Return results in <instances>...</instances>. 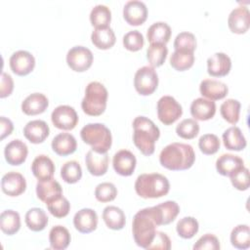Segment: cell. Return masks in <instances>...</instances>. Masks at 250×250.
I'll return each instance as SVG.
<instances>
[{
  "label": "cell",
  "instance_id": "1",
  "mask_svg": "<svg viewBox=\"0 0 250 250\" xmlns=\"http://www.w3.org/2000/svg\"><path fill=\"white\" fill-rule=\"evenodd\" d=\"M158 226H163V221L162 213L157 205L138 211L132 223V231L136 244L146 249L152 242Z\"/></svg>",
  "mask_w": 250,
  "mask_h": 250
},
{
  "label": "cell",
  "instance_id": "2",
  "mask_svg": "<svg viewBox=\"0 0 250 250\" xmlns=\"http://www.w3.org/2000/svg\"><path fill=\"white\" fill-rule=\"evenodd\" d=\"M195 160V153L190 145L172 143L166 146L159 154L160 164L171 171L189 169Z\"/></svg>",
  "mask_w": 250,
  "mask_h": 250
},
{
  "label": "cell",
  "instance_id": "3",
  "mask_svg": "<svg viewBox=\"0 0 250 250\" xmlns=\"http://www.w3.org/2000/svg\"><path fill=\"white\" fill-rule=\"evenodd\" d=\"M133 142L146 156L154 152L155 143L159 139V128L146 116H137L133 121Z\"/></svg>",
  "mask_w": 250,
  "mask_h": 250
},
{
  "label": "cell",
  "instance_id": "4",
  "mask_svg": "<svg viewBox=\"0 0 250 250\" xmlns=\"http://www.w3.org/2000/svg\"><path fill=\"white\" fill-rule=\"evenodd\" d=\"M170 189L168 179L159 173L142 174L135 182V190L143 198H159Z\"/></svg>",
  "mask_w": 250,
  "mask_h": 250
},
{
  "label": "cell",
  "instance_id": "5",
  "mask_svg": "<svg viewBox=\"0 0 250 250\" xmlns=\"http://www.w3.org/2000/svg\"><path fill=\"white\" fill-rule=\"evenodd\" d=\"M80 137L96 152L106 153L111 147V132L103 123H89L85 125L80 131Z\"/></svg>",
  "mask_w": 250,
  "mask_h": 250
},
{
  "label": "cell",
  "instance_id": "6",
  "mask_svg": "<svg viewBox=\"0 0 250 250\" xmlns=\"http://www.w3.org/2000/svg\"><path fill=\"white\" fill-rule=\"evenodd\" d=\"M107 90L98 81L90 82L85 89V96L81 102L83 111L90 116H99L106 108Z\"/></svg>",
  "mask_w": 250,
  "mask_h": 250
},
{
  "label": "cell",
  "instance_id": "7",
  "mask_svg": "<svg viewBox=\"0 0 250 250\" xmlns=\"http://www.w3.org/2000/svg\"><path fill=\"white\" fill-rule=\"evenodd\" d=\"M134 86L140 95H151L158 86V75L155 69L148 65L139 68L135 73Z\"/></svg>",
  "mask_w": 250,
  "mask_h": 250
},
{
  "label": "cell",
  "instance_id": "8",
  "mask_svg": "<svg viewBox=\"0 0 250 250\" xmlns=\"http://www.w3.org/2000/svg\"><path fill=\"white\" fill-rule=\"evenodd\" d=\"M183 114L182 105L171 96H163L157 102V116L164 125H171Z\"/></svg>",
  "mask_w": 250,
  "mask_h": 250
},
{
  "label": "cell",
  "instance_id": "9",
  "mask_svg": "<svg viewBox=\"0 0 250 250\" xmlns=\"http://www.w3.org/2000/svg\"><path fill=\"white\" fill-rule=\"evenodd\" d=\"M66 63L73 71L84 72L93 63V54L84 46L72 47L66 54Z\"/></svg>",
  "mask_w": 250,
  "mask_h": 250
},
{
  "label": "cell",
  "instance_id": "10",
  "mask_svg": "<svg viewBox=\"0 0 250 250\" xmlns=\"http://www.w3.org/2000/svg\"><path fill=\"white\" fill-rule=\"evenodd\" d=\"M51 120L58 129L72 130L78 123V115L72 106L62 104L53 110Z\"/></svg>",
  "mask_w": 250,
  "mask_h": 250
},
{
  "label": "cell",
  "instance_id": "11",
  "mask_svg": "<svg viewBox=\"0 0 250 250\" xmlns=\"http://www.w3.org/2000/svg\"><path fill=\"white\" fill-rule=\"evenodd\" d=\"M9 62L11 70L19 76H25L29 74L35 66V59L33 55L24 50L15 52L11 56Z\"/></svg>",
  "mask_w": 250,
  "mask_h": 250
},
{
  "label": "cell",
  "instance_id": "12",
  "mask_svg": "<svg viewBox=\"0 0 250 250\" xmlns=\"http://www.w3.org/2000/svg\"><path fill=\"white\" fill-rule=\"evenodd\" d=\"M123 18L130 25H141L147 18V8L142 1H128L123 8Z\"/></svg>",
  "mask_w": 250,
  "mask_h": 250
},
{
  "label": "cell",
  "instance_id": "13",
  "mask_svg": "<svg viewBox=\"0 0 250 250\" xmlns=\"http://www.w3.org/2000/svg\"><path fill=\"white\" fill-rule=\"evenodd\" d=\"M2 191L11 196H19L24 192L26 188V181L24 177L18 172H8L1 180Z\"/></svg>",
  "mask_w": 250,
  "mask_h": 250
},
{
  "label": "cell",
  "instance_id": "14",
  "mask_svg": "<svg viewBox=\"0 0 250 250\" xmlns=\"http://www.w3.org/2000/svg\"><path fill=\"white\" fill-rule=\"evenodd\" d=\"M228 25L231 32L236 34L245 33L250 26V13L244 6L233 9L228 18Z\"/></svg>",
  "mask_w": 250,
  "mask_h": 250
},
{
  "label": "cell",
  "instance_id": "15",
  "mask_svg": "<svg viewBox=\"0 0 250 250\" xmlns=\"http://www.w3.org/2000/svg\"><path fill=\"white\" fill-rule=\"evenodd\" d=\"M137 159L135 155L127 149H121L117 151L112 159V165L114 171L124 177L131 176L136 168Z\"/></svg>",
  "mask_w": 250,
  "mask_h": 250
},
{
  "label": "cell",
  "instance_id": "16",
  "mask_svg": "<svg viewBox=\"0 0 250 250\" xmlns=\"http://www.w3.org/2000/svg\"><path fill=\"white\" fill-rule=\"evenodd\" d=\"M231 68L230 58L222 52L215 53L207 60V72L213 77H223L229 73Z\"/></svg>",
  "mask_w": 250,
  "mask_h": 250
},
{
  "label": "cell",
  "instance_id": "17",
  "mask_svg": "<svg viewBox=\"0 0 250 250\" xmlns=\"http://www.w3.org/2000/svg\"><path fill=\"white\" fill-rule=\"evenodd\" d=\"M73 225L81 233H90L97 229L98 215L91 208H83L75 213L73 217Z\"/></svg>",
  "mask_w": 250,
  "mask_h": 250
},
{
  "label": "cell",
  "instance_id": "18",
  "mask_svg": "<svg viewBox=\"0 0 250 250\" xmlns=\"http://www.w3.org/2000/svg\"><path fill=\"white\" fill-rule=\"evenodd\" d=\"M27 146L19 139L11 141L4 149L6 161L8 164L13 166H19L22 164L27 157Z\"/></svg>",
  "mask_w": 250,
  "mask_h": 250
},
{
  "label": "cell",
  "instance_id": "19",
  "mask_svg": "<svg viewBox=\"0 0 250 250\" xmlns=\"http://www.w3.org/2000/svg\"><path fill=\"white\" fill-rule=\"evenodd\" d=\"M108 154L99 153L93 149L89 150L85 156V162L89 173L93 176L100 177L106 173L108 168Z\"/></svg>",
  "mask_w": 250,
  "mask_h": 250
},
{
  "label": "cell",
  "instance_id": "20",
  "mask_svg": "<svg viewBox=\"0 0 250 250\" xmlns=\"http://www.w3.org/2000/svg\"><path fill=\"white\" fill-rule=\"evenodd\" d=\"M50 134L48 124L43 120H31L23 128L24 137L32 144L43 143Z\"/></svg>",
  "mask_w": 250,
  "mask_h": 250
},
{
  "label": "cell",
  "instance_id": "21",
  "mask_svg": "<svg viewBox=\"0 0 250 250\" xmlns=\"http://www.w3.org/2000/svg\"><path fill=\"white\" fill-rule=\"evenodd\" d=\"M37 197L44 203L62 195V188L59 182L51 178L44 181H38L36 184Z\"/></svg>",
  "mask_w": 250,
  "mask_h": 250
},
{
  "label": "cell",
  "instance_id": "22",
  "mask_svg": "<svg viewBox=\"0 0 250 250\" xmlns=\"http://www.w3.org/2000/svg\"><path fill=\"white\" fill-rule=\"evenodd\" d=\"M200 94L211 101H218L224 99L229 92L228 86L215 79H204L199 85Z\"/></svg>",
  "mask_w": 250,
  "mask_h": 250
},
{
  "label": "cell",
  "instance_id": "23",
  "mask_svg": "<svg viewBox=\"0 0 250 250\" xmlns=\"http://www.w3.org/2000/svg\"><path fill=\"white\" fill-rule=\"evenodd\" d=\"M215 113L216 104L211 100L205 98H197L190 104V114L195 120H209L213 118Z\"/></svg>",
  "mask_w": 250,
  "mask_h": 250
},
{
  "label": "cell",
  "instance_id": "24",
  "mask_svg": "<svg viewBox=\"0 0 250 250\" xmlns=\"http://www.w3.org/2000/svg\"><path fill=\"white\" fill-rule=\"evenodd\" d=\"M49 105V101L44 94L33 93L27 96L21 103V110L26 115L43 113Z\"/></svg>",
  "mask_w": 250,
  "mask_h": 250
},
{
  "label": "cell",
  "instance_id": "25",
  "mask_svg": "<svg viewBox=\"0 0 250 250\" xmlns=\"http://www.w3.org/2000/svg\"><path fill=\"white\" fill-rule=\"evenodd\" d=\"M52 149L60 156L72 154L77 147L75 138L69 133H60L52 141Z\"/></svg>",
  "mask_w": 250,
  "mask_h": 250
},
{
  "label": "cell",
  "instance_id": "26",
  "mask_svg": "<svg viewBox=\"0 0 250 250\" xmlns=\"http://www.w3.org/2000/svg\"><path fill=\"white\" fill-rule=\"evenodd\" d=\"M242 167H244L242 158L230 153L222 154L216 161V169L218 173L226 177H229Z\"/></svg>",
  "mask_w": 250,
  "mask_h": 250
},
{
  "label": "cell",
  "instance_id": "27",
  "mask_svg": "<svg viewBox=\"0 0 250 250\" xmlns=\"http://www.w3.org/2000/svg\"><path fill=\"white\" fill-rule=\"evenodd\" d=\"M31 171L38 181H44L53 178L55 173V165L50 157L40 154L32 161Z\"/></svg>",
  "mask_w": 250,
  "mask_h": 250
},
{
  "label": "cell",
  "instance_id": "28",
  "mask_svg": "<svg viewBox=\"0 0 250 250\" xmlns=\"http://www.w3.org/2000/svg\"><path fill=\"white\" fill-rule=\"evenodd\" d=\"M223 142L227 149L234 151L243 150L247 145L244 135L236 126H231L223 133Z\"/></svg>",
  "mask_w": 250,
  "mask_h": 250
},
{
  "label": "cell",
  "instance_id": "29",
  "mask_svg": "<svg viewBox=\"0 0 250 250\" xmlns=\"http://www.w3.org/2000/svg\"><path fill=\"white\" fill-rule=\"evenodd\" d=\"M103 219L106 227L113 230L122 229L126 224L125 214L117 206H106L103 211Z\"/></svg>",
  "mask_w": 250,
  "mask_h": 250
},
{
  "label": "cell",
  "instance_id": "30",
  "mask_svg": "<svg viewBox=\"0 0 250 250\" xmlns=\"http://www.w3.org/2000/svg\"><path fill=\"white\" fill-rule=\"evenodd\" d=\"M91 40L95 47L101 50L110 49L116 41L115 34L109 26L95 28L91 34Z\"/></svg>",
  "mask_w": 250,
  "mask_h": 250
},
{
  "label": "cell",
  "instance_id": "31",
  "mask_svg": "<svg viewBox=\"0 0 250 250\" xmlns=\"http://www.w3.org/2000/svg\"><path fill=\"white\" fill-rule=\"evenodd\" d=\"M71 237L68 229L62 226H55L49 232V241L52 249L63 250L66 249L70 243Z\"/></svg>",
  "mask_w": 250,
  "mask_h": 250
},
{
  "label": "cell",
  "instance_id": "32",
  "mask_svg": "<svg viewBox=\"0 0 250 250\" xmlns=\"http://www.w3.org/2000/svg\"><path fill=\"white\" fill-rule=\"evenodd\" d=\"M146 37L150 44H166L171 37V27L164 21L154 22L148 27Z\"/></svg>",
  "mask_w": 250,
  "mask_h": 250
},
{
  "label": "cell",
  "instance_id": "33",
  "mask_svg": "<svg viewBox=\"0 0 250 250\" xmlns=\"http://www.w3.org/2000/svg\"><path fill=\"white\" fill-rule=\"evenodd\" d=\"M21 228V217L17 211L5 210L0 215V229L7 235H13Z\"/></svg>",
  "mask_w": 250,
  "mask_h": 250
},
{
  "label": "cell",
  "instance_id": "34",
  "mask_svg": "<svg viewBox=\"0 0 250 250\" xmlns=\"http://www.w3.org/2000/svg\"><path fill=\"white\" fill-rule=\"evenodd\" d=\"M25 224L32 231H41L48 225V216L41 208L34 207L25 214Z\"/></svg>",
  "mask_w": 250,
  "mask_h": 250
},
{
  "label": "cell",
  "instance_id": "35",
  "mask_svg": "<svg viewBox=\"0 0 250 250\" xmlns=\"http://www.w3.org/2000/svg\"><path fill=\"white\" fill-rule=\"evenodd\" d=\"M194 62L193 52L187 50H175L170 57V64L178 71H185L190 68Z\"/></svg>",
  "mask_w": 250,
  "mask_h": 250
},
{
  "label": "cell",
  "instance_id": "36",
  "mask_svg": "<svg viewBox=\"0 0 250 250\" xmlns=\"http://www.w3.org/2000/svg\"><path fill=\"white\" fill-rule=\"evenodd\" d=\"M111 21V12L105 5H96L90 13V21L95 28L107 27Z\"/></svg>",
  "mask_w": 250,
  "mask_h": 250
},
{
  "label": "cell",
  "instance_id": "37",
  "mask_svg": "<svg viewBox=\"0 0 250 250\" xmlns=\"http://www.w3.org/2000/svg\"><path fill=\"white\" fill-rule=\"evenodd\" d=\"M168 55V49L166 44L160 43H152L149 44L146 50V59L151 67H158L161 66Z\"/></svg>",
  "mask_w": 250,
  "mask_h": 250
},
{
  "label": "cell",
  "instance_id": "38",
  "mask_svg": "<svg viewBox=\"0 0 250 250\" xmlns=\"http://www.w3.org/2000/svg\"><path fill=\"white\" fill-rule=\"evenodd\" d=\"M230 242L234 248L247 249L250 246V229L247 225H238L230 232Z\"/></svg>",
  "mask_w": 250,
  "mask_h": 250
},
{
  "label": "cell",
  "instance_id": "39",
  "mask_svg": "<svg viewBox=\"0 0 250 250\" xmlns=\"http://www.w3.org/2000/svg\"><path fill=\"white\" fill-rule=\"evenodd\" d=\"M240 107H241V104L237 100L228 99L221 104L220 112H221L222 117L227 122L234 125L239 120Z\"/></svg>",
  "mask_w": 250,
  "mask_h": 250
},
{
  "label": "cell",
  "instance_id": "40",
  "mask_svg": "<svg viewBox=\"0 0 250 250\" xmlns=\"http://www.w3.org/2000/svg\"><path fill=\"white\" fill-rule=\"evenodd\" d=\"M199 225L195 218L193 217H184L181 219L176 226V230L184 239L192 238L198 231Z\"/></svg>",
  "mask_w": 250,
  "mask_h": 250
},
{
  "label": "cell",
  "instance_id": "41",
  "mask_svg": "<svg viewBox=\"0 0 250 250\" xmlns=\"http://www.w3.org/2000/svg\"><path fill=\"white\" fill-rule=\"evenodd\" d=\"M61 177L67 184H75L82 177L80 164L75 160L65 162L61 168Z\"/></svg>",
  "mask_w": 250,
  "mask_h": 250
},
{
  "label": "cell",
  "instance_id": "42",
  "mask_svg": "<svg viewBox=\"0 0 250 250\" xmlns=\"http://www.w3.org/2000/svg\"><path fill=\"white\" fill-rule=\"evenodd\" d=\"M176 133L182 139L191 140L198 135L199 124L193 118L184 119L177 125Z\"/></svg>",
  "mask_w": 250,
  "mask_h": 250
},
{
  "label": "cell",
  "instance_id": "43",
  "mask_svg": "<svg viewBox=\"0 0 250 250\" xmlns=\"http://www.w3.org/2000/svg\"><path fill=\"white\" fill-rule=\"evenodd\" d=\"M46 205L49 212L56 218H63L67 216L70 210V203L63 195L53 199L46 203Z\"/></svg>",
  "mask_w": 250,
  "mask_h": 250
},
{
  "label": "cell",
  "instance_id": "44",
  "mask_svg": "<svg viewBox=\"0 0 250 250\" xmlns=\"http://www.w3.org/2000/svg\"><path fill=\"white\" fill-rule=\"evenodd\" d=\"M220 140L215 134H204L199 138L198 146L200 151L206 155L216 153L220 148Z\"/></svg>",
  "mask_w": 250,
  "mask_h": 250
},
{
  "label": "cell",
  "instance_id": "45",
  "mask_svg": "<svg viewBox=\"0 0 250 250\" xmlns=\"http://www.w3.org/2000/svg\"><path fill=\"white\" fill-rule=\"evenodd\" d=\"M117 188L112 183L104 182L99 184L95 188V197L100 202H109L115 199Z\"/></svg>",
  "mask_w": 250,
  "mask_h": 250
},
{
  "label": "cell",
  "instance_id": "46",
  "mask_svg": "<svg viewBox=\"0 0 250 250\" xmlns=\"http://www.w3.org/2000/svg\"><path fill=\"white\" fill-rule=\"evenodd\" d=\"M175 50H187L194 52L196 49V39L191 32L183 31L180 32L174 40Z\"/></svg>",
  "mask_w": 250,
  "mask_h": 250
},
{
  "label": "cell",
  "instance_id": "47",
  "mask_svg": "<svg viewBox=\"0 0 250 250\" xmlns=\"http://www.w3.org/2000/svg\"><path fill=\"white\" fill-rule=\"evenodd\" d=\"M144 36L139 30H131L123 36V45L131 52L140 51L144 47Z\"/></svg>",
  "mask_w": 250,
  "mask_h": 250
},
{
  "label": "cell",
  "instance_id": "48",
  "mask_svg": "<svg viewBox=\"0 0 250 250\" xmlns=\"http://www.w3.org/2000/svg\"><path fill=\"white\" fill-rule=\"evenodd\" d=\"M162 213V219H163V226L169 225L172 223L176 217L178 216L180 212V207L177 202L168 200L163 203H160L157 205Z\"/></svg>",
  "mask_w": 250,
  "mask_h": 250
},
{
  "label": "cell",
  "instance_id": "49",
  "mask_svg": "<svg viewBox=\"0 0 250 250\" xmlns=\"http://www.w3.org/2000/svg\"><path fill=\"white\" fill-rule=\"evenodd\" d=\"M231 185L238 190H247L250 186L249 170L245 166L229 176Z\"/></svg>",
  "mask_w": 250,
  "mask_h": 250
},
{
  "label": "cell",
  "instance_id": "50",
  "mask_svg": "<svg viewBox=\"0 0 250 250\" xmlns=\"http://www.w3.org/2000/svg\"><path fill=\"white\" fill-rule=\"evenodd\" d=\"M220 242L219 239L211 233H206L202 235L193 245L194 250H218L220 249Z\"/></svg>",
  "mask_w": 250,
  "mask_h": 250
},
{
  "label": "cell",
  "instance_id": "51",
  "mask_svg": "<svg viewBox=\"0 0 250 250\" xmlns=\"http://www.w3.org/2000/svg\"><path fill=\"white\" fill-rule=\"evenodd\" d=\"M170 248H171V240L168 237V235L165 232L156 230V233L152 242L148 245L146 249L147 250H152V249L169 250Z\"/></svg>",
  "mask_w": 250,
  "mask_h": 250
},
{
  "label": "cell",
  "instance_id": "52",
  "mask_svg": "<svg viewBox=\"0 0 250 250\" xmlns=\"http://www.w3.org/2000/svg\"><path fill=\"white\" fill-rule=\"evenodd\" d=\"M14 90V81L10 74L2 72L1 74V86H0V98H6L12 94Z\"/></svg>",
  "mask_w": 250,
  "mask_h": 250
},
{
  "label": "cell",
  "instance_id": "53",
  "mask_svg": "<svg viewBox=\"0 0 250 250\" xmlns=\"http://www.w3.org/2000/svg\"><path fill=\"white\" fill-rule=\"evenodd\" d=\"M0 124H1V140H4L7 136H9L13 130H14V125L13 122L5 117V116H1L0 117Z\"/></svg>",
  "mask_w": 250,
  "mask_h": 250
}]
</instances>
